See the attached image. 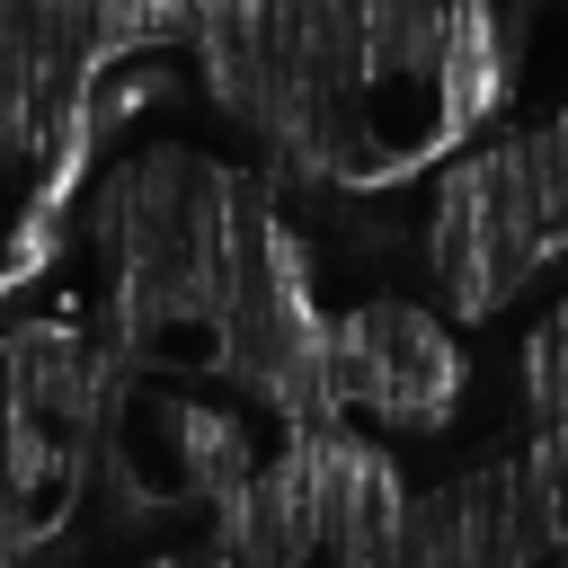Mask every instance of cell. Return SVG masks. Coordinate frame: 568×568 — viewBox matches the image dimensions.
<instances>
[{"instance_id":"1","label":"cell","mask_w":568,"mask_h":568,"mask_svg":"<svg viewBox=\"0 0 568 568\" xmlns=\"http://www.w3.org/2000/svg\"><path fill=\"white\" fill-rule=\"evenodd\" d=\"M328 399H337V426L346 417L444 426L462 399V346L408 293H373L355 311H328Z\"/></svg>"}]
</instances>
